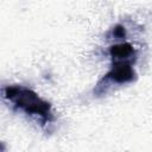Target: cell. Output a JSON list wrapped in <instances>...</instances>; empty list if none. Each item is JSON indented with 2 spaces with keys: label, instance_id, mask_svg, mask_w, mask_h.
<instances>
[{
  "label": "cell",
  "instance_id": "1",
  "mask_svg": "<svg viewBox=\"0 0 152 152\" xmlns=\"http://www.w3.org/2000/svg\"><path fill=\"white\" fill-rule=\"evenodd\" d=\"M2 96L13 107L27 115L34 116L40 125H49L53 120L51 106L31 89L23 86H7L2 89Z\"/></svg>",
  "mask_w": 152,
  "mask_h": 152
}]
</instances>
